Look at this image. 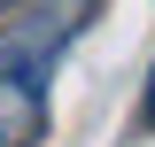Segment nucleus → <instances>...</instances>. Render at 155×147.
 <instances>
[{"label":"nucleus","mask_w":155,"mask_h":147,"mask_svg":"<svg viewBox=\"0 0 155 147\" xmlns=\"http://www.w3.org/2000/svg\"><path fill=\"white\" fill-rule=\"evenodd\" d=\"M47 70L54 62L0 54V147H31L47 132Z\"/></svg>","instance_id":"nucleus-1"},{"label":"nucleus","mask_w":155,"mask_h":147,"mask_svg":"<svg viewBox=\"0 0 155 147\" xmlns=\"http://www.w3.org/2000/svg\"><path fill=\"white\" fill-rule=\"evenodd\" d=\"M140 124L155 132V70H147V93H140Z\"/></svg>","instance_id":"nucleus-2"}]
</instances>
